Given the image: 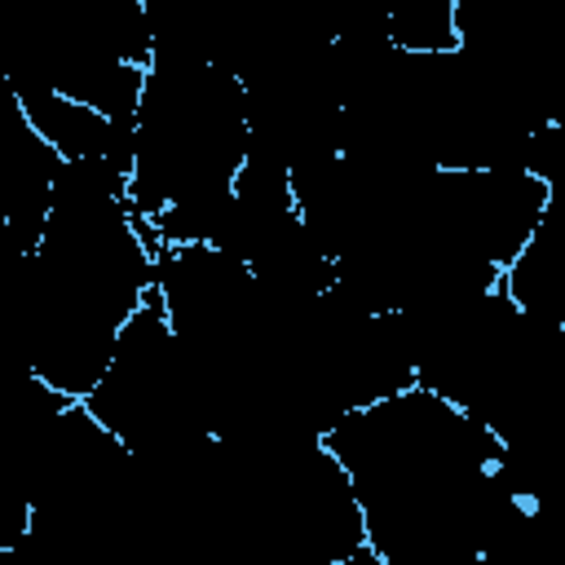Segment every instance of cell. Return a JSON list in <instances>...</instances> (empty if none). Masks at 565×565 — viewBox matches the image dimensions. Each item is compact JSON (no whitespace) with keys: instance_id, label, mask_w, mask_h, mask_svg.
<instances>
[{"instance_id":"1","label":"cell","mask_w":565,"mask_h":565,"mask_svg":"<svg viewBox=\"0 0 565 565\" xmlns=\"http://www.w3.org/2000/svg\"><path fill=\"white\" fill-rule=\"evenodd\" d=\"M13 265L26 371L88 402L159 274V238L128 207V172L66 163L40 247Z\"/></svg>"},{"instance_id":"2","label":"cell","mask_w":565,"mask_h":565,"mask_svg":"<svg viewBox=\"0 0 565 565\" xmlns=\"http://www.w3.org/2000/svg\"><path fill=\"white\" fill-rule=\"evenodd\" d=\"M84 406L141 463H168L216 437L203 375L185 358L159 287L124 327L115 358Z\"/></svg>"},{"instance_id":"3","label":"cell","mask_w":565,"mask_h":565,"mask_svg":"<svg viewBox=\"0 0 565 565\" xmlns=\"http://www.w3.org/2000/svg\"><path fill=\"white\" fill-rule=\"evenodd\" d=\"M4 88L13 93L26 124L62 154V163H110V168L132 177V128L97 115L84 102L62 97L35 79H9L4 75Z\"/></svg>"},{"instance_id":"4","label":"cell","mask_w":565,"mask_h":565,"mask_svg":"<svg viewBox=\"0 0 565 565\" xmlns=\"http://www.w3.org/2000/svg\"><path fill=\"white\" fill-rule=\"evenodd\" d=\"M503 291L539 322L565 327V203H552L525 252L508 265Z\"/></svg>"},{"instance_id":"5","label":"cell","mask_w":565,"mask_h":565,"mask_svg":"<svg viewBox=\"0 0 565 565\" xmlns=\"http://www.w3.org/2000/svg\"><path fill=\"white\" fill-rule=\"evenodd\" d=\"M384 35L397 53H411V57L459 53L455 0H411L402 9H388L384 13Z\"/></svg>"},{"instance_id":"6","label":"cell","mask_w":565,"mask_h":565,"mask_svg":"<svg viewBox=\"0 0 565 565\" xmlns=\"http://www.w3.org/2000/svg\"><path fill=\"white\" fill-rule=\"evenodd\" d=\"M340 565H388V561H380L371 547H362V552H353L349 561H340Z\"/></svg>"}]
</instances>
